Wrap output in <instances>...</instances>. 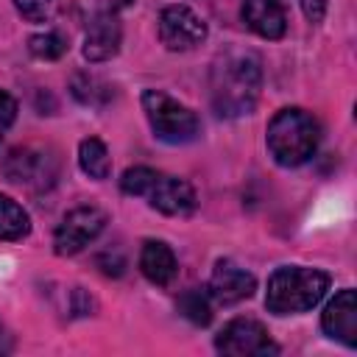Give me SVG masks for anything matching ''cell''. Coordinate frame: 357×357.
<instances>
[{"instance_id": "obj_12", "label": "cell", "mask_w": 357, "mask_h": 357, "mask_svg": "<svg viewBox=\"0 0 357 357\" xmlns=\"http://www.w3.org/2000/svg\"><path fill=\"white\" fill-rule=\"evenodd\" d=\"M321 329L343 343L346 349L357 346V293L351 287H343L335 293V298L321 312Z\"/></svg>"}, {"instance_id": "obj_13", "label": "cell", "mask_w": 357, "mask_h": 357, "mask_svg": "<svg viewBox=\"0 0 357 357\" xmlns=\"http://www.w3.org/2000/svg\"><path fill=\"white\" fill-rule=\"evenodd\" d=\"M240 17L245 28L262 39H282L287 33V11L282 0H243Z\"/></svg>"}, {"instance_id": "obj_15", "label": "cell", "mask_w": 357, "mask_h": 357, "mask_svg": "<svg viewBox=\"0 0 357 357\" xmlns=\"http://www.w3.org/2000/svg\"><path fill=\"white\" fill-rule=\"evenodd\" d=\"M78 165H81V170H84L89 178H95V181L109 178V176H112V156H109L106 142L98 139V137L81 139V145H78Z\"/></svg>"}, {"instance_id": "obj_8", "label": "cell", "mask_w": 357, "mask_h": 357, "mask_svg": "<svg viewBox=\"0 0 357 357\" xmlns=\"http://www.w3.org/2000/svg\"><path fill=\"white\" fill-rule=\"evenodd\" d=\"M156 28H159V42L173 53L192 50L206 39V22L190 6H181V3L165 6L159 11Z\"/></svg>"}, {"instance_id": "obj_20", "label": "cell", "mask_w": 357, "mask_h": 357, "mask_svg": "<svg viewBox=\"0 0 357 357\" xmlns=\"http://www.w3.org/2000/svg\"><path fill=\"white\" fill-rule=\"evenodd\" d=\"M17 14L28 22H50L59 11L61 0H11Z\"/></svg>"}, {"instance_id": "obj_9", "label": "cell", "mask_w": 357, "mask_h": 357, "mask_svg": "<svg viewBox=\"0 0 357 357\" xmlns=\"http://www.w3.org/2000/svg\"><path fill=\"white\" fill-rule=\"evenodd\" d=\"M142 198H148V204L156 212L170 215V218H187V215L195 212V204H198L195 201V190H192L190 181H184L178 176L159 173V170L153 173V178H151V184H148Z\"/></svg>"}, {"instance_id": "obj_5", "label": "cell", "mask_w": 357, "mask_h": 357, "mask_svg": "<svg viewBox=\"0 0 357 357\" xmlns=\"http://www.w3.org/2000/svg\"><path fill=\"white\" fill-rule=\"evenodd\" d=\"M3 173L11 184L42 192L50 190L59 178V156L42 145H20L3 159Z\"/></svg>"}, {"instance_id": "obj_3", "label": "cell", "mask_w": 357, "mask_h": 357, "mask_svg": "<svg viewBox=\"0 0 357 357\" xmlns=\"http://www.w3.org/2000/svg\"><path fill=\"white\" fill-rule=\"evenodd\" d=\"M332 276L321 268L282 265L268 276L265 310L273 315H298L312 310L329 290Z\"/></svg>"}, {"instance_id": "obj_23", "label": "cell", "mask_w": 357, "mask_h": 357, "mask_svg": "<svg viewBox=\"0 0 357 357\" xmlns=\"http://www.w3.org/2000/svg\"><path fill=\"white\" fill-rule=\"evenodd\" d=\"M8 351H11V335L6 332V326L0 321V354H8Z\"/></svg>"}, {"instance_id": "obj_10", "label": "cell", "mask_w": 357, "mask_h": 357, "mask_svg": "<svg viewBox=\"0 0 357 357\" xmlns=\"http://www.w3.org/2000/svg\"><path fill=\"white\" fill-rule=\"evenodd\" d=\"M120 42H123V25H120L117 11L114 8H100L86 25L81 53H84L86 61L100 64V61H109V59L117 56Z\"/></svg>"}, {"instance_id": "obj_19", "label": "cell", "mask_w": 357, "mask_h": 357, "mask_svg": "<svg viewBox=\"0 0 357 357\" xmlns=\"http://www.w3.org/2000/svg\"><path fill=\"white\" fill-rule=\"evenodd\" d=\"M67 36L64 33H59V31H45V33H33L31 39H28V50H31V56H36V59H42V61H56V59H61L64 53H67Z\"/></svg>"}, {"instance_id": "obj_1", "label": "cell", "mask_w": 357, "mask_h": 357, "mask_svg": "<svg viewBox=\"0 0 357 357\" xmlns=\"http://www.w3.org/2000/svg\"><path fill=\"white\" fill-rule=\"evenodd\" d=\"M262 89V61L257 53L243 47L223 50L209 70V98L218 117L251 114Z\"/></svg>"}, {"instance_id": "obj_16", "label": "cell", "mask_w": 357, "mask_h": 357, "mask_svg": "<svg viewBox=\"0 0 357 357\" xmlns=\"http://www.w3.org/2000/svg\"><path fill=\"white\" fill-rule=\"evenodd\" d=\"M70 92L78 103H84L89 109H103L114 98V86H109L106 81H100L98 75H89V73H75Z\"/></svg>"}, {"instance_id": "obj_22", "label": "cell", "mask_w": 357, "mask_h": 357, "mask_svg": "<svg viewBox=\"0 0 357 357\" xmlns=\"http://www.w3.org/2000/svg\"><path fill=\"white\" fill-rule=\"evenodd\" d=\"M326 3H329V0H298L304 17H307L310 22H321V20H324V14H326Z\"/></svg>"}, {"instance_id": "obj_14", "label": "cell", "mask_w": 357, "mask_h": 357, "mask_svg": "<svg viewBox=\"0 0 357 357\" xmlns=\"http://www.w3.org/2000/svg\"><path fill=\"white\" fill-rule=\"evenodd\" d=\"M139 271L151 284L167 287L178 273V262H176L173 248L165 240H145L139 248Z\"/></svg>"}, {"instance_id": "obj_17", "label": "cell", "mask_w": 357, "mask_h": 357, "mask_svg": "<svg viewBox=\"0 0 357 357\" xmlns=\"http://www.w3.org/2000/svg\"><path fill=\"white\" fill-rule=\"evenodd\" d=\"M31 231V218L28 212L8 195H0V240L3 243H14L28 237Z\"/></svg>"}, {"instance_id": "obj_6", "label": "cell", "mask_w": 357, "mask_h": 357, "mask_svg": "<svg viewBox=\"0 0 357 357\" xmlns=\"http://www.w3.org/2000/svg\"><path fill=\"white\" fill-rule=\"evenodd\" d=\"M106 212L98 206H75L70 209L61 223L53 231V251L59 257H75L84 251L103 229H106Z\"/></svg>"}, {"instance_id": "obj_7", "label": "cell", "mask_w": 357, "mask_h": 357, "mask_svg": "<svg viewBox=\"0 0 357 357\" xmlns=\"http://www.w3.org/2000/svg\"><path fill=\"white\" fill-rule=\"evenodd\" d=\"M215 349L229 357H268L279 354L268 329L254 318H234L215 335Z\"/></svg>"}, {"instance_id": "obj_4", "label": "cell", "mask_w": 357, "mask_h": 357, "mask_svg": "<svg viewBox=\"0 0 357 357\" xmlns=\"http://www.w3.org/2000/svg\"><path fill=\"white\" fill-rule=\"evenodd\" d=\"M142 112L148 117L153 137L167 145H187V142L198 139V134H201L198 114L162 89L142 92Z\"/></svg>"}, {"instance_id": "obj_11", "label": "cell", "mask_w": 357, "mask_h": 357, "mask_svg": "<svg viewBox=\"0 0 357 357\" xmlns=\"http://www.w3.org/2000/svg\"><path fill=\"white\" fill-rule=\"evenodd\" d=\"M206 290H209L212 301H218V304H237V301H245V298L254 296L257 279H254L251 271H245L234 259L223 257V259L215 262Z\"/></svg>"}, {"instance_id": "obj_18", "label": "cell", "mask_w": 357, "mask_h": 357, "mask_svg": "<svg viewBox=\"0 0 357 357\" xmlns=\"http://www.w3.org/2000/svg\"><path fill=\"white\" fill-rule=\"evenodd\" d=\"M176 307L195 326H206L212 321V296H209L206 287H190V290H184L178 296Z\"/></svg>"}, {"instance_id": "obj_21", "label": "cell", "mask_w": 357, "mask_h": 357, "mask_svg": "<svg viewBox=\"0 0 357 357\" xmlns=\"http://www.w3.org/2000/svg\"><path fill=\"white\" fill-rule=\"evenodd\" d=\"M14 120H17V100L6 89H0V139L14 126Z\"/></svg>"}, {"instance_id": "obj_2", "label": "cell", "mask_w": 357, "mask_h": 357, "mask_svg": "<svg viewBox=\"0 0 357 357\" xmlns=\"http://www.w3.org/2000/svg\"><path fill=\"white\" fill-rule=\"evenodd\" d=\"M265 145L276 165L301 167L315 156L321 145V123L307 109H279L265 128Z\"/></svg>"}]
</instances>
